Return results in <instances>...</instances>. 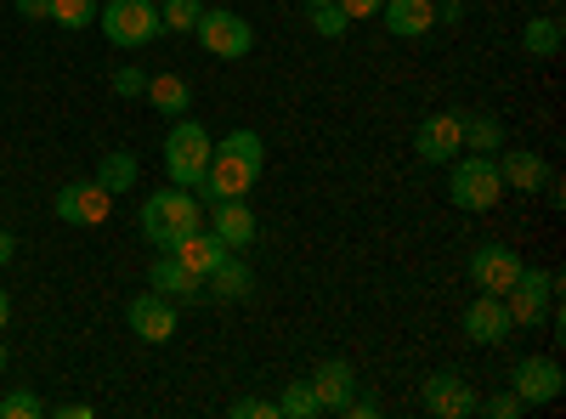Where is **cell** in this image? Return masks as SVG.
Instances as JSON below:
<instances>
[{"label":"cell","instance_id":"6da1fadb","mask_svg":"<svg viewBox=\"0 0 566 419\" xmlns=\"http://www.w3.org/2000/svg\"><path fill=\"white\" fill-rule=\"evenodd\" d=\"M261 165H266V148L255 130H232L210 148V165L199 176V205H216V199H250V188L261 181Z\"/></svg>","mask_w":566,"mask_h":419},{"label":"cell","instance_id":"7a4b0ae2","mask_svg":"<svg viewBox=\"0 0 566 419\" xmlns=\"http://www.w3.org/2000/svg\"><path fill=\"white\" fill-rule=\"evenodd\" d=\"M193 227H205V205H199L193 188H176L170 181L165 193H154L148 205H142V239L159 244V250H170L181 232H193Z\"/></svg>","mask_w":566,"mask_h":419},{"label":"cell","instance_id":"3957f363","mask_svg":"<svg viewBox=\"0 0 566 419\" xmlns=\"http://www.w3.org/2000/svg\"><path fill=\"white\" fill-rule=\"evenodd\" d=\"M210 130L199 125V119H176L170 125V136H165V176L176 181V188H199V176H205V165H210Z\"/></svg>","mask_w":566,"mask_h":419},{"label":"cell","instance_id":"277c9868","mask_svg":"<svg viewBox=\"0 0 566 419\" xmlns=\"http://www.w3.org/2000/svg\"><path fill=\"white\" fill-rule=\"evenodd\" d=\"M499 193H504V176H499L493 154H464V159H453L448 199H453L459 210H470V216H476V210H493Z\"/></svg>","mask_w":566,"mask_h":419},{"label":"cell","instance_id":"5b68a950","mask_svg":"<svg viewBox=\"0 0 566 419\" xmlns=\"http://www.w3.org/2000/svg\"><path fill=\"white\" fill-rule=\"evenodd\" d=\"M97 23L119 52H136V45L165 34L159 29V0H108V7H97Z\"/></svg>","mask_w":566,"mask_h":419},{"label":"cell","instance_id":"8992f818","mask_svg":"<svg viewBox=\"0 0 566 419\" xmlns=\"http://www.w3.org/2000/svg\"><path fill=\"white\" fill-rule=\"evenodd\" d=\"M193 34H199V45H205L210 57H250V52H255V29H250V18L227 12V7H205L199 23H193Z\"/></svg>","mask_w":566,"mask_h":419},{"label":"cell","instance_id":"52a82bcc","mask_svg":"<svg viewBox=\"0 0 566 419\" xmlns=\"http://www.w3.org/2000/svg\"><path fill=\"white\" fill-rule=\"evenodd\" d=\"M504 306H510V323H522V329H538V323L549 317V306H555V277L522 266V277H515V284L504 290Z\"/></svg>","mask_w":566,"mask_h":419},{"label":"cell","instance_id":"ba28073f","mask_svg":"<svg viewBox=\"0 0 566 419\" xmlns=\"http://www.w3.org/2000/svg\"><path fill=\"white\" fill-rule=\"evenodd\" d=\"M52 210L69 227H103L108 210H114V193L103 188V181H69V188L52 199Z\"/></svg>","mask_w":566,"mask_h":419},{"label":"cell","instance_id":"9c48e42d","mask_svg":"<svg viewBox=\"0 0 566 419\" xmlns=\"http://www.w3.org/2000/svg\"><path fill=\"white\" fill-rule=\"evenodd\" d=\"M413 154L424 165H448L464 154V114H431L419 130H413Z\"/></svg>","mask_w":566,"mask_h":419},{"label":"cell","instance_id":"30bf717a","mask_svg":"<svg viewBox=\"0 0 566 419\" xmlns=\"http://www.w3.org/2000/svg\"><path fill=\"white\" fill-rule=\"evenodd\" d=\"M515 397H522V408H544L566 391V375H560V363L555 357H522L515 363Z\"/></svg>","mask_w":566,"mask_h":419},{"label":"cell","instance_id":"8fae6325","mask_svg":"<svg viewBox=\"0 0 566 419\" xmlns=\"http://www.w3.org/2000/svg\"><path fill=\"white\" fill-rule=\"evenodd\" d=\"M515 277H522V255H515L510 244H482L476 255H470V284H476L482 295H504Z\"/></svg>","mask_w":566,"mask_h":419},{"label":"cell","instance_id":"7c38bea8","mask_svg":"<svg viewBox=\"0 0 566 419\" xmlns=\"http://www.w3.org/2000/svg\"><path fill=\"white\" fill-rule=\"evenodd\" d=\"M125 317H130V335H136V341H148V346H165V341L176 335V301H165L159 290L136 295Z\"/></svg>","mask_w":566,"mask_h":419},{"label":"cell","instance_id":"4fadbf2b","mask_svg":"<svg viewBox=\"0 0 566 419\" xmlns=\"http://www.w3.org/2000/svg\"><path fill=\"white\" fill-rule=\"evenodd\" d=\"M510 306H504V295H476L464 306V341H476V346H504L510 341Z\"/></svg>","mask_w":566,"mask_h":419},{"label":"cell","instance_id":"5bb4252c","mask_svg":"<svg viewBox=\"0 0 566 419\" xmlns=\"http://www.w3.org/2000/svg\"><path fill=\"white\" fill-rule=\"evenodd\" d=\"M210 232H216L227 250H250V244L261 239L250 199H216V205H210Z\"/></svg>","mask_w":566,"mask_h":419},{"label":"cell","instance_id":"9a60e30c","mask_svg":"<svg viewBox=\"0 0 566 419\" xmlns=\"http://www.w3.org/2000/svg\"><path fill=\"white\" fill-rule=\"evenodd\" d=\"M482 408V397L470 391V380L459 375H431L424 380V413H437V419H470Z\"/></svg>","mask_w":566,"mask_h":419},{"label":"cell","instance_id":"2e32d148","mask_svg":"<svg viewBox=\"0 0 566 419\" xmlns=\"http://www.w3.org/2000/svg\"><path fill=\"white\" fill-rule=\"evenodd\" d=\"M312 391H317V408H323V413H346V408H352V391H357L352 363L328 357V363L317 368V375H312Z\"/></svg>","mask_w":566,"mask_h":419},{"label":"cell","instance_id":"e0dca14e","mask_svg":"<svg viewBox=\"0 0 566 419\" xmlns=\"http://www.w3.org/2000/svg\"><path fill=\"white\" fill-rule=\"evenodd\" d=\"M250 290H255V272H250V261H239L232 250L205 272V295H216V301H244Z\"/></svg>","mask_w":566,"mask_h":419},{"label":"cell","instance_id":"ac0fdd59","mask_svg":"<svg viewBox=\"0 0 566 419\" xmlns=\"http://www.w3.org/2000/svg\"><path fill=\"white\" fill-rule=\"evenodd\" d=\"M380 18H386V29L397 40H419V34H431V23H437V0H386Z\"/></svg>","mask_w":566,"mask_h":419},{"label":"cell","instance_id":"d6986e66","mask_svg":"<svg viewBox=\"0 0 566 419\" xmlns=\"http://www.w3.org/2000/svg\"><path fill=\"white\" fill-rule=\"evenodd\" d=\"M165 255H176V261H181L187 272H199V277H205V272H210V266H216V261L227 255V244L216 239L210 227H193V232H181V239H176V244H170Z\"/></svg>","mask_w":566,"mask_h":419},{"label":"cell","instance_id":"ffe728a7","mask_svg":"<svg viewBox=\"0 0 566 419\" xmlns=\"http://www.w3.org/2000/svg\"><path fill=\"white\" fill-rule=\"evenodd\" d=\"M148 284H154L165 301H199V295H205V277H199V272H187L176 255H159V261H154Z\"/></svg>","mask_w":566,"mask_h":419},{"label":"cell","instance_id":"44dd1931","mask_svg":"<svg viewBox=\"0 0 566 419\" xmlns=\"http://www.w3.org/2000/svg\"><path fill=\"white\" fill-rule=\"evenodd\" d=\"M499 165V176H504V188H522V193H538L544 181H549V165L538 159V154H504V159H493Z\"/></svg>","mask_w":566,"mask_h":419},{"label":"cell","instance_id":"7402d4cb","mask_svg":"<svg viewBox=\"0 0 566 419\" xmlns=\"http://www.w3.org/2000/svg\"><path fill=\"white\" fill-rule=\"evenodd\" d=\"M142 97H148L165 119H181V114H187V103H193V91H187V80H181V74H154Z\"/></svg>","mask_w":566,"mask_h":419},{"label":"cell","instance_id":"603a6c76","mask_svg":"<svg viewBox=\"0 0 566 419\" xmlns=\"http://www.w3.org/2000/svg\"><path fill=\"white\" fill-rule=\"evenodd\" d=\"M504 148V125L488 114H470L464 119V154H499Z\"/></svg>","mask_w":566,"mask_h":419},{"label":"cell","instance_id":"cb8c5ba5","mask_svg":"<svg viewBox=\"0 0 566 419\" xmlns=\"http://www.w3.org/2000/svg\"><path fill=\"white\" fill-rule=\"evenodd\" d=\"M136 176H142V165H136V154H103V170H97V181L108 193H125V188H136Z\"/></svg>","mask_w":566,"mask_h":419},{"label":"cell","instance_id":"d4e9b609","mask_svg":"<svg viewBox=\"0 0 566 419\" xmlns=\"http://www.w3.org/2000/svg\"><path fill=\"white\" fill-rule=\"evenodd\" d=\"M323 408H317V391H312V380H290L283 386V397H277V419H317Z\"/></svg>","mask_w":566,"mask_h":419},{"label":"cell","instance_id":"484cf974","mask_svg":"<svg viewBox=\"0 0 566 419\" xmlns=\"http://www.w3.org/2000/svg\"><path fill=\"white\" fill-rule=\"evenodd\" d=\"M522 45H527L533 57H560V23L555 18H533L522 29Z\"/></svg>","mask_w":566,"mask_h":419},{"label":"cell","instance_id":"4316f807","mask_svg":"<svg viewBox=\"0 0 566 419\" xmlns=\"http://www.w3.org/2000/svg\"><path fill=\"white\" fill-rule=\"evenodd\" d=\"M199 12H205V0H159V29H170V34H193Z\"/></svg>","mask_w":566,"mask_h":419},{"label":"cell","instance_id":"83f0119b","mask_svg":"<svg viewBox=\"0 0 566 419\" xmlns=\"http://www.w3.org/2000/svg\"><path fill=\"white\" fill-rule=\"evenodd\" d=\"M52 23H63V29L97 23V0H52Z\"/></svg>","mask_w":566,"mask_h":419},{"label":"cell","instance_id":"f1b7e54d","mask_svg":"<svg viewBox=\"0 0 566 419\" xmlns=\"http://www.w3.org/2000/svg\"><path fill=\"white\" fill-rule=\"evenodd\" d=\"M346 23H352V18L335 7V0H328V7H312V29H317L323 40H340V34H346Z\"/></svg>","mask_w":566,"mask_h":419},{"label":"cell","instance_id":"f546056e","mask_svg":"<svg viewBox=\"0 0 566 419\" xmlns=\"http://www.w3.org/2000/svg\"><path fill=\"white\" fill-rule=\"evenodd\" d=\"M40 397L34 391H12V397H0V419H40Z\"/></svg>","mask_w":566,"mask_h":419},{"label":"cell","instance_id":"4dcf8cb0","mask_svg":"<svg viewBox=\"0 0 566 419\" xmlns=\"http://www.w3.org/2000/svg\"><path fill=\"white\" fill-rule=\"evenodd\" d=\"M227 413H232V419H277V402H266V397H244V402H232Z\"/></svg>","mask_w":566,"mask_h":419},{"label":"cell","instance_id":"1f68e13d","mask_svg":"<svg viewBox=\"0 0 566 419\" xmlns=\"http://www.w3.org/2000/svg\"><path fill=\"white\" fill-rule=\"evenodd\" d=\"M114 91H119V97H142V91H148V74H142V69H114Z\"/></svg>","mask_w":566,"mask_h":419},{"label":"cell","instance_id":"d6a6232c","mask_svg":"<svg viewBox=\"0 0 566 419\" xmlns=\"http://www.w3.org/2000/svg\"><path fill=\"white\" fill-rule=\"evenodd\" d=\"M488 413H493V419H515V413H522V397L499 391V397H488Z\"/></svg>","mask_w":566,"mask_h":419},{"label":"cell","instance_id":"836d02e7","mask_svg":"<svg viewBox=\"0 0 566 419\" xmlns=\"http://www.w3.org/2000/svg\"><path fill=\"white\" fill-rule=\"evenodd\" d=\"M335 7L357 23V18H380V7H386V0H335Z\"/></svg>","mask_w":566,"mask_h":419},{"label":"cell","instance_id":"e575fe53","mask_svg":"<svg viewBox=\"0 0 566 419\" xmlns=\"http://www.w3.org/2000/svg\"><path fill=\"white\" fill-rule=\"evenodd\" d=\"M23 18H52V0H18Z\"/></svg>","mask_w":566,"mask_h":419},{"label":"cell","instance_id":"d590c367","mask_svg":"<svg viewBox=\"0 0 566 419\" xmlns=\"http://www.w3.org/2000/svg\"><path fill=\"white\" fill-rule=\"evenodd\" d=\"M437 18H442V23H459V18H464V7H459V0H442Z\"/></svg>","mask_w":566,"mask_h":419},{"label":"cell","instance_id":"8d00e7d4","mask_svg":"<svg viewBox=\"0 0 566 419\" xmlns=\"http://www.w3.org/2000/svg\"><path fill=\"white\" fill-rule=\"evenodd\" d=\"M18 255V239H12V232H0V266H7Z\"/></svg>","mask_w":566,"mask_h":419},{"label":"cell","instance_id":"74e56055","mask_svg":"<svg viewBox=\"0 0 566 419\" xmlns=\"http://www.w3.org/2000/svg\"><path fill=\"white\" fill-rule=\"evenodd\" d=\"M57 413H63V419H91V408H85V402H63Z\"/></svg>","mask_w":566,"mask_h":419},{"label":"cell","instance_id":"f35d334b","mask_svg":"<svg viewBox=\"0 0 566 419\" xmlns=\"http://www.w3.org/2000/svg\"><path fill=\"white\" fill-rule=\"evenodd\" d=\"M7 317H12V295L0 290V329H7Z\"/></svg>","mask_w":566,"mask_h":419},{"label":"cell","instance_id":"ab89813d","mask_svg":"<svg viewBox=\"0 0 566 419\" xmlns=\"http://www.w3.org/2000/svg\"><path fill=\"white\" fill-rule=\"evenodd\" d=\"M306 7H328V0H306Z\"/></svg>","mask_w":566,"mask_h":419},{"label":"cell","instance_id":"60d3db41","mask_svg":"<svg viewBox=\"0 0 566 419\" xmlns=\"http://www.w3.org/2000/svg\"><path fill=\"white\" fill-rule=\"evenodd\" d=\"M0 368H7V352H0Z\"/></svg>","mask_w":566,"mask_h":419},{"label":"cell","instance_id":"b9f144b4","mask_svg":"<svg viewBox=\"0 0 566 419\" xmlns=\"http://www.w3.org/2000/svg\"><path fill=\"white\" fill-rule=\"evenodd\" d=\"M544 7H560V0H544Z\"/></svg>","mask_w":566,"mask_h":419}]
</instances>
